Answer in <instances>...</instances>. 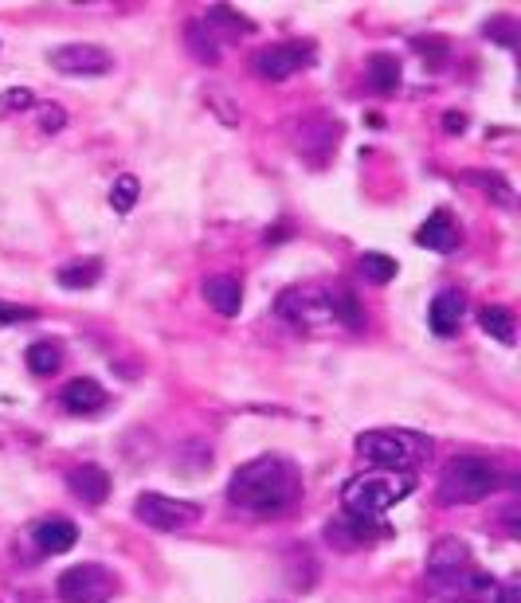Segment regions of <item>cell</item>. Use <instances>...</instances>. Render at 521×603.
<instances>
[{"label": "cell", "mask_w": 521, "mask_h": 603, "mask_svg": "<svg viewBox=\"0 0 521 603\" xmlns=\"http://www.w3.org/2000/svg\"><path fill=\"white\" fill-rule=\"evenodd\" d=\"M302 498V474L290 459L259 455L243 463L228 482V502L247 517H279Z\"/></svg>", "instance_id": "1"}, {"label": "cell", "mask_w": 521, "mask_h": 603, "mask_svg": "<svg viewBox=\"0 0 521 603\" xmlns=\"http://www.w3.org/2000/svg\"><path fill=\"white\" fill-rule=\"evenodd\" d=\"M279 314L298 333L326 337V333H357L365 329V310L353 290L345 286H298L279 298Z\"/></svg>", "instance_id": "2"}, {"label": "cell", "mask_w": 521, "mask_h": 603, "mask_svg": "<svg viewBox=\"0 0 521 603\" xmlns=\"http://www.w3.org/2000/svg\"><path fill=\"white\" fill-rule=\"evenodd\" d=\"M416 490V474H404V470H365V474H353L345 486H341V506L353 517H365V521H377L380 513H388L396 502H404L408 494Z\"/></svg>", "instance_id": "3"}, {"label": "cell", "mask_w": 521, "mask_h": 603, "mask_svg": "<svg viewBox=\"0 0 521 603\" xmlns=\"http://www.w3.org/2000/svg\"><path fill=\"white\" fill-rule=\"evenodd\" d=\"M357 451L377 470L416 474V466H424L431 459V439L420 431H408V427H377V431L357 435Z\"/></svg>", "instance_id": "4"}, {"label": "cell", "mask_w": 521, "mask_h": 603, "mask_svg": "<svg viewBox=\"0 0 521 603\" xmlns=\"http://www.w3.org/2000/svg\"><path fill=\"white\" fill-rule=\"evenodd\" d=\"M502 486V466L482 455H455L439 474V502L443 506H474L486 502Z\"/></svg>", "instance_id": "5"}, {"label": "cell", "mask_w": 521, "mask_h": 603, "mask_svg": "<svg viewBox=\"0 0 521 603\" xmlns=\"http://www.w3.org/2000/svg\"><path fill=\"white\" fill-rule=\"evenodd\" d=\"M134 517L149 529H157V533H185L192 525H200L204 510L196 502H185V498H169V494L149 490V494H138Z\"/></svg>", "instance_id": "6"}, {"label": "cell", "mask_w": 521, "mask_h": 603, "mask_svg": "<svg viewBox=\"0 0 521 603\" xmlns=\"http://www.w3.org/2000/svg\"><path fill=\"white\" fill-rule=\"evenodd\" d=\"M118 592V576L106 564H75L55 580V596L63 603H110Z\"/></svg>", "instance_id": "7"}, {"label": "cell", "mask_w": 521, "mask_h": 603, "mask_svg": "<svg viewBox=\"0 0 521 603\" xmlns=\"http://www.w3.org/2000/svg\"><path fill=\"white\" fill-rule=\"evenodd\" d=\"M471 572V549L463 537H439L427 553V584L439 592V596H451L459 592V580Z\"/></svg>", "instance_id": "8"}, {"label": "cell", "mask_w": 521, "mask_h": 603, "mask_svg": "<svg viewBox=\"0 0 521 603\" xmlns=\"http://www.w3.org/2000/svg\"><path fill=\"white\" fill-rule=\"evenodd\" d=\"M314 63V47L298 44V40H286V44H267L251 55V71L259 79H271V83H283L290 75H298L302 67Z\"/></svg>", "instance_id": "9"}, {"label": "cell", "mask_w": 521, "mask_h": 603, "mask_svg": "<svg viewBox=\"0 0 521 603\" xmlns=\"http://www.w3.org/2000/svg\"><path fill=\"white\" fill-rule=\"evenodd\" d=\"M337 141H341V126L326 118V114H310V118H302V126H298V134H294V149L314 165V169H322L326 161H330V153L337 149Z\"/></svg>", "instance_id": "10"}, {"label": "cell", "mask_w": 521, "mask_h": 603, "mask_svg": "<svg viewBox=\"0 0 521 603\" xmlns=\"http://www.w3.org/2000/svg\"><path fill=\"white\" fill-rule=\"evenodd\" d=\"M322 533H326V545L337 549V553H357V549L377 545V537H388L384 525H373V521L353 517V513H337V517H330Z\"/></svg>", "instance_id": "11"}, {"label": "cell", "mask_w": 521, "mask_h": 603, "mask_svg": "<svg viewBox=\"0 0 521 603\" xmlns=\"http://www.w3.org/2000/svg\"><path fill=\"white\" fill-rule=\"evenodd\" d=\"M59 75H106L114 71V55L98 44H63L48 55Z\"/></svg>", "instance_id": "12"}, {"label": "cell", "mask_w": 521, "mask_h": 603, "mask_svg": "<svg viewBox=\"0 0 521 603\" xmlns=\"http://www.w3.org/2000/svg\"><path fill=\"white\" fill-rule=\"evenodd\" d=\"M463 314H467V298H463L459 290H439V294L431 298L427 325H431V333H439V337H455L459 325H463Z\"/></svg>", "instance_id": "13"}, {"label": "cell", "mask_w": 521, "mask_h": 603, "mask_svg": "<svg viewBox=\"0 0 521 603\" xmlns=\"http://www.w3.org/2000/svg\"><path fill=\"white\" fill-rule=\"evenodd\" d=\"M32 541H36V549H40L44 557H63V553L75 549L79 529H75V521H67V517H51V521H40V525L32 529Z\"/></svg>", "instance_id": "14"}, {"label": "cell", "mask_w": 521, "mask_h": 603, "mask_svg": "<svg viewBox=\"0 0 521 603\" xmlns=\"http://www.w3.org/2000/svg\"><path fill=\"white\" fill-rule=\"evenodd\" d=\"M67 486H71V494H75L83 506H102V502L110 498V474L95 463L75 466V470L67 474Z\"/></svg>", "instance_id": "15"}, {"label": "cell", "mask_w": 521, "mask_h": 603, "mask_svg": "<svg viewBox=\"0 0 521 603\" xmlns=\"http://www.w3.org/2000/svg\"><path fill=\"white\" fill-rule=\"evenodd\" d=\"M416 243L420 247H431V251H455L459 247V224H455V216L447 212V208H435L431 216L424 220V228L416 232Z\"/></svg>", "instance_id": "16"}, {"label": "cell", "mask_w": 521, "mask_h": 603, "mask_svg": "<svg viewBox=\"0 0 521 603\" xmlns=\"http://www.w3.org/2000/svg\"><path fill=\"white\" fill-rule=\"evenodd\" d=\"M110 404V396H106V388L91 380V376H79V380H71L67 388H63V408L67 412H75V416H91V412H102Z\"/></svg>", "instance_id": "17"}, {"label": "cell", "mask_w": 521, "mask_h": 603, "mask_svg": "<svg viewBox=\"0 0 521 603\" xmlns=\"http://www.w3.org/2000/svg\"><path fill=\"white\" fill-rule=\"evenodd\" d=\"M204 302L216 314L236 318L239 310H243V286H239L236 275H212V279H204Z\"/></svg>", "instance_id": "18"}, {"label": "cell", "mask_w": 521, "mask_h": 603, "mask_svg": "<svg viewBox=\"0 0 521 603\" xmlns=\"http://www.w3.org/2000/svg\"><path fill=\"white\" fill-rule=\"evenodd\" d=\"M185 47H189L192 59L204 63V67H216V63H220V36H216L204 20H189V28H185Z\"/></svg>", "instance_id": "19"}, {"label": "cell", "mask_w": 521, "mask_h": 603, "mask_svg": "<svg viewBox=\"0 0 521 603\" xmlns=\"http://www.w3.org/2000/svg\"><path fill=\"white\" fill-rule=\"evenodd\" d=\"M369 87L377 94H392L400 87V59L392 51H373L369 55Z\"/></svg>", "instance_id": "20"}, {"label": "cell", "mask_w": 521, "mask_h": 603, "mask_svg": "<svg viewBox=\"0 0 521 603\" xmlns=\"http://www.w3.org/2000/svg\"><path fill=\"white\" fill-rule=\"evenodd\" d=\"M478 325H482L486 337H494V341H502V345H514V337H518L514 314H510L506 306H482V310H478Z\"/></svg>", "instance_id": "21"}, {"label": "cell", "mask_w": 521, "mask_h": 603, "mask_svg": "<svg viewBox=\"0 0 521 603\" xmlns=\"http://www.w3.org/2000/svg\"><path fill=\"white\" fill-rule=\"evenodd\" d=\"M55 279H59L63 290H91V286L102 279V263H98V259H75V263L59 267Z\"/></svg>", "instance_id": "22"}, {"label": "cell", "mask_w": 521, "mask_h": 603, "mask_svg": "<svg viewBox=\"0 0 521 603\" xmlns=\"http://www.w3.org/2000/svg\"><path fill=\"white\" fill-rule=\"evenodd\" d=\"M463 181L474 188H482L494 204H502V208H514V188L510 181L502 177V173H482V169H471V173H463Z\"/></svg>", "instance_id": "23"}, {"label": "cell", "mask_w": 521, "mask_h": 603, "mask_svg": "<svg viewBox=\"0 0 521 603\" xmlns=\"http://www.w3.org/2000/svg\"><path fill=\"white\" fill-rule=\"evenodd\" d=\"M24 361H28V369L36 372V376H51V372H59V365H63V349H59V341H36L24 353Z\"/></svg>", "instance_id": "24"}, {"label": "cell", "mask_w": 521, "mask_h": 603, "mask_svg": "<svg viewBox=\"0 0 521 603\" xmlns=\"http://www.w3.org/2000/svg\"><path fill=\"white\" fill-rule=\"evenodd\" d=\"M204 24L216 32V28H228V32H255V24L243 16V12H236L232 4H212L208 8V16H204Z\"/></svg>", "instance_id": "25"}, {"label": "cell", "mask_w": 521, "mask_h": 603, "mask_svg": "<svg viewBox=\"0 0 521 603\" xmlns=\"http://www.w3.org/2000/svg\"><path fill=\"white\" fill-rule=\"evenodd\" d=\"M361 275L373 282V286H384V282L396 279V259H388L380 251H365L361 255Z\"/></svg>", "instance_id": "26"}, {"label": "cell", "mask_w": 521, "mask_h": 603, "mask_svg": "<svg viewBox=\"0 0 521 603\" xmlns=\"http://www.w3.org/2000/svg\"><path fill=\"white\" fill-rule=\"evenodd\" d=\"M138 196H142V185H138V177L122 173V177H118V181L110 185V208H114V212H134Z\"/></svg>", "instance_id": "27"}, {"label": "cell", "mask_w": 521, "mask_h": 603, "mask_svg": "<svg viewBox=\"0 0 521 603\" xmlns=\"http://www.w3.org/2000/svg\"><path fill=\"white\" fill-rule=\"evenodd\" d=\"M204 106L224 122V126H239V106L232 102V94L220 91V87H208L204 91Z\"/></svg>", "instance_id": "28"}, {"label": "cell", "mask_w": 521, "mask_h": 603, "mask_svg": "<svg viewBox=\"0 0 521 603\" xmlns=\"http://www.w3.org/2000/svg\"><path fill=\"white\" fill-rule=\"evenodd\" d=\"M63 126H67V114H63L59 106H44V110H40V130H44V134H59Z\"/></svg>", "instance_id": "29"}, {"label": "cell", "mask_w": 521, "mask_h": 603, "mask_svg": "<svg viewBox=\"0 0 521 603\" xmlns=\"http://www.w3.org/2000/svg\"><path fill=\"white\" fill-rule=\"evenodd\" d=\"M4 106L8 110H28V106H36V94L28 87H12V91H4Z\"/></svg>", "instance_id": "30"}, {"label": "cell", "mask_w": 521, "mask_h": 603, "mask_svg": "<svg viewBox=\"0 0 521 603\" xmlns=\"http://www.w3.org/2000/svg\"><path fill=\"white\" fill-rule=\"evenodd\" d=\"M28 318H36V310H28V306H4L0 302V325H16L28 322Z\"/></svg>", "instance_id": "31"}, {"label": "cell", "mask_w": 521, "mask_h": 603, "mask_svg": "<svg viewBox=\"0 0 521 603\" xmlns=\"http://www.w3.org/2000/svg\"><path fill=\"white\" fill-rule=\"evenodd\" d=\"M494 603H521V584H518V580L498 584V596H494Z\"/></svg>", "instance_id": "32"}, {"label": "cell", "mask_w": 521, "mask_h": 603, "mask_svg": "<svg viewBox=\"0 0 521 603\" xmlns=\"http://www.w3.org/2000/svg\"><path fill=\"white\" fill-rule=\"evenodd\" d=\"M416 51H420V55H435V59H439V55H443V51H447V44H443V40H439V36H424V40H416Z\"/></svg>", "instance_id": "33"}, {"label": "cell", "mask_w": 521, "mask_h": 603, "mask_svg": "<svg viewBox=\"0 0 521 603\" xmlns=\"http://www.w3.org/2000/svg\"><path fill=\"white\" fill-rule=\"evenodd\" d=\"M443 130H447V134H463V130H467V114H455V110L443 114Z\"/></svg>", "instance_id": "34"}]
</instances>
